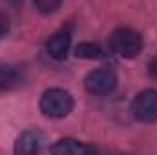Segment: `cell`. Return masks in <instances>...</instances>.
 Returning <instances> with one entry per match:
<instances>
[{"label":"cell","instance_id":"obj_1","mask_svg":"<svg viewBox=\"0 0 157 155\" xmlns=\"http://www.w3.org/2000/svg\"><path fill=\"white\" fill-rule=\"evenodd\" d=\"M108 44H110V49L122 59H133L143 51V39L132 28L113 29L108 39Z\"/></svg>","mask_w":157,"mask_h":155},{"label":"cell","instance_id":"obj_2","mask_svg":"<svg viewBox=\"0 0 157 155\" xmlns=\"http://www.w3.org/2000/svg\"><path fill=\"white\" fill-rule=\"evenodd\" d=\"M73 110V97L60 88H51L40 97V112L49 119H62Z\"/></svg>","mask_w":157,"mask_h":155},{"label":"cell","instance_id":"obj_3","mask_svg":"<svg viewBox=\"0 0 157 155\" xmlns=\"http://www.w3.org/2000/svg\"><path fill=\"white\" fill-rule=\"evenodd\" d=\"M117 86V75L110 68H99L90 71L84 78V88L91 95H108Z\"/></svg>","mask_w":157,"mask_h":155},{"label":"cell","instance_id":"obj_4","mask_svg":"<svg viewBox=\"0 0 157 155\" xmlns=\"http://www.w3.org/2000/svg\"><path fill=\"white\" fill-rule=\"evenodd\" d=\"M133 117L141 122H155L157 120V91L144 89L141 91L132 104Z\"/></svg>","mask_w":157,"mask_h":155},{"label":"cell","instance_id":"obj_5","mask_svg":"<svg viewBox=\"0 0 157 155\" xmlns=\"http://www.w3.org/2000/svg\"><path fill=\"white\" fill-rule=\"evenodd\" d=\"M70 46H71V31H70V28H62L48 39L46 51L51 59L64 60L70 53Z\"/></svg>","mask_w":157,"mask_h":155},{"label":"cell","instance_id":"obj_6","mask_svg":"<svg viewBox=\"0 0 157 155\" xmlns=\"http://www.w3.org/2000/svg\"><path fill=\"white\" fill-rule=\"evenodd\" d=\"M44 135L37 131V130H28L24 133L18 135L17 142H15V153H22V155H29V153H37L42 146Z\"/></svg>","mask_w":157,"mask_h":155},{"label":"cell","instance_id":"obj_7","mask_svg":"<svg viewBox=\"0 0 157 155\" xmlns=\"http://www.w3.org/2000/svg\"><path fill=\"white\" fill-rule=\"evenodd\" d=\"M53 153H73V155H80V153H93L95 148L86 146L82 142H78L75 139H60L59 142H55L49 148Z\"/></svg>","mask_w":157,"mask_h":155},{"label":"cell","instance_id":"obj_8","mask_svg":"<svg viewBox=\"0 0 157 155\" xmlns=\"http://www.w3.org/2000/svg\"><path fill=\"white\" fill-rule=\"evenodd\" d=\"M75 55L78 59H88V60H97V59H102L104 57V51L99 44H93V42H82L75 47Z\"/></svg>","mask_w":157,"mask_h":155},{"label":"cell","instance_id":"obj_9","mask_svg":"<svg viewBox=\"0 0 157 155\" xmlns=\"http://www.w3.org/2000/svg\"><path fill=\"white\" fill-rule=\"evenodd\" d=\"M18 78H20V73H18L17 68L0 64V91L13 88V86L18 82Z\"/></svg>","mask_w":157,"mask_h":155},{"label":"cell","instance_id":"obj_10","mask_svg":"<svg viewBox=\"0 0 157 155\" xmlns=\"http://www.w3.org/2000/svg\"><path fill=\"white\" fill-rule=\"evenodd\" d=\"M60 2H62V0H33V4H35V7L39 9L40 13H44V15H49V13H55V11L59 9V6H60Z\"/></svg>","mask_w":157,"mask_h":155},{"label":"cell","instance_id":"obj_11","mask_svg":"<svg viewBox=\"0 0 157 155\" xmlns=\"http://www.w3.org/2000/svg\"><path fill=\"white\" fill-rule=\"evenodd\" d=\"M9 33V18L4 11H0V39H4Z\"/></svg>","mask_w":157,"mask_h":155},{"label":"cell","instance_id":"obj_12","mask_svg":"<svg viewBox=\"0 0 157 155\" xmlns=\"http://www.w3.org/2000/svg\"><path fill=\"white\" fill-rule=\"evenodd\" d=\"M148 73L154 78H157V57L150 60V64H148Z\"/></svg>","mask_w":157,"mask_h":155}]
</instances>
